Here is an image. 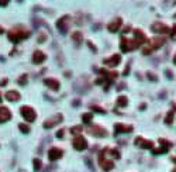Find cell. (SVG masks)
<instances>
[{
    "instance_id": "4",
    "label": "cell",
    "mask_w": 176,
    "mask_h": 172,
    "mask_svg": "<svg viewBox=\"0 0 176 172\" xmlns=\"http://www.w3.org/2000/svg\"><path fill=\"white\" fill-rule=\"evenodd\" d=\"M20 112H21V116L24 117V120H27L28 123H33L35 120V116L37 114H35V112L30 106H23Z\"/></svg>"
},
{
    "instance_id": "37",
    "label": "cell",
    "mask_w": 176,
    "mask_h": 172,
    "mask_svg": "<svg viewBox=\"0 0 176 172\" xmlns=\"http://www.w3.org/2000/svg\"><path fill=\"white\" fill-rule=\"evenodd\" d=\"M2 33H3V28H2V27H0V34H2Z\"/></svg>"
},
{
    "instance_id": "13",
    "label": "cell",
    "mask_w": 176,
    "mask_h": 172,
    "mask_svg": "<svg viewBox=\"0 0 176 172\" xmlns=\"http://www.w3.org/2000/svg\"><path fill=\"white\" fill-rule=\"evenodd\" d=\"M120 61H121V56H120L118 54H114L111 58L104 59V64L107 65V66H117V65L120 64Z\"/></svg>"
},
{
    "instance_id": "22",
    "label": "cell",
    "mask_w": 176,
    "mask_h": 172,
    "mask_svg": "<svg viewBox=\"0 0 176 172\" xmlns=\"http://www.w3.org/2000/svg\"><path fill=\"white\" fill-rule=\"evenodd\" d=\"M72 39H73V41L76 42V45H79L80 42L83 41V37H82V34H80L79 31H76V33L72 34Z\"/></svg>"
},
{
    "instance_id": "17",
    "label": "cell",
    "mask_w": 176,
    "mask_h": 172,
    "mask_svg": "<svg viewBox=\"0 0 176 172\" xmlns=\"http://www.w3.org/2000/svg\"><path fill=\"white\" fill-rule=\"evenodd\" d=\"M4 97L9 102H17V100H20V93L16 92V90H9V92L4 95Z\"/></svg>"
},
{
    "instance_id": "8",
    "label": "cell",
    "mask_w": 176,
    "mask_h": 172,
    "mask_svg": "<svg viewBox=\"0 0 176 172\" xmlns=\"http://www.w3.org/2000/svg\"><path fill=\"white\" fill-rule=\"evenodd\" d=\"M121 23H123L121 18H120V17H117V18H114L113 21L107 25V30L110 31V33H117V31L121 28Z\"/></svg>"
},
{
    "instance_id": "21",
    "label": "cell",
    "mask_w": 176,
    "mask_h": 172,
    "mask_svg": "<svg viewBox=\"0 0 176 172\" xmlns=\"http://www.w3.org/2000/svg\"><path fill=\"white\" fill-rule=\"evenodd\" d=\"M128 104V99L125 96H118L117 97V106L118 107H125Z\"/></svg>"
},
{
    "instance_id": "15",
    "label": "cell",
    "mask_w": 176,
    "mask_h": 172,
    "mask_svg": "<svg viewBox=\"0 0 176 172\" xmlns=\"http://www.w3.org/2000/svg\"><path fill=\"white\" fill-rule=\"evenodd\" d=\"M100 165H102V168L104 169V171H111V169L114 168V162H113V161L104 159L102 154H100Z\"/></svg>"
},
{
    "instance_id": "39",
    "label": "cell",
    "mask_w": 176,
    "mask_h": 172,
    "mask_svg": "<svg viewBox=\"0 0 176 172\" xmlns=\"http://www.w3.org/2000/svg\"><path fill=\"white\" fill-rule=\"evenodd\" d=\"M173 172H176V169H175V171H173Z\"/></svg>"
},
{
    "instance_id": "6",
    "label": "cell",
    "mask_w": 176,
    "mask_h": 172,
    "mask_svg": "<svg viewBox=\"0 0 176 172\" xmlns=\"http://www.w3.org/2000/svg\"><path fill=\"white\" fill-rule=\"evenodd\" d=\"M69 21H71V18H69L68 16H63L62 18L58 20L57 27H58V30H59V33L66 34V31H68V28H69Z\"/></svg>"
},
{
    "instance_id": "16",
    "label": "cell",
    "mask_w": 176,
    "mask_h": 172,
    "mask_svg": "<svg viewBox=\"0 0 176 172\" xmlns=\"http://www.w3.org/2000/svg\"><path fill=\"white\" fill-rule=\"evenodd\" d=\"M133 131V127L131 126H124V124H116L114 127V133L117 134H121V133H131Z\"/></svg>"
},
{
    "instance_id": "19",
    "label": "cell",
    "mask_w": 176,
    "mask_h": 172,
    "mask_svg": "<svg viewBox=\"0 0 176 172\" xmlns=\"http://www.w3.org/2000/svg\"><path fill=\"white\" fill-rule=\"evenodd\" d=\"M44 82H45V85L49 87V89H52V90H58V89H59V82H58L57 79H52L51 78V79H45Z\"/></svg>"
},
{
    "instance_id": "25",
    "label": "cell",
    "mask_w": 176,
    "mask_h": 172,
    "mask_svg": "<svg viewBox=\"0 0 176 172\" xmlns=\"http://www.w3.org/2000/svg\"><path fill=\"white\" fill-rule=\"evenodd\" d=\"M92 117H93V116H92L90 113H86V114H83V116H82L83 123H90V121H92Z\"/></svg>"
},
{
    "instance_id": "27",
    "label": "cell",
    "mask_w": 176,
    "mask_h": 172,
    "mask_svg": "<svg viewBox=\"0 0 176 172\" xmlns=\"http://www.w3.org/2000/svg\"><path fill=\"white\" fill-rule=\"evenodd\" d=\"M80 131H82V127H80V126H75V127H72V128H71L72 134H79Z\"/></svg>"
},
{
    "instance_id": "5",
    "label": "cell",
    "mask_w": 176,
    "mask_h": 172,
    "mask_svg": "<svg viewBox=\"0 0 176 172\" xmlns=\"http://www.w3.org/2000/svg\"><path fill=\"white\" fill-rule=\"evenodd\" d=\"M72 145H73V148L78 149V151H83V149L88 148V141H86L83 137L78 135L76 138H73V141H72Z\"/></svg>"
},
{
    "instance_id": "1",
    "label": "cell",
    "mask_w": 176,
    "mask_h": 172,
    "mask_svg": "<svg viewBox=\"0 0 176 172\" xmlns=\"http://www.w3.org/2000/svg\"><path fill=\"white\" fill-rule=\"evenodd\" d=\"M7 35H9L10 41L18 42V41H21V39L28 38V37H30V31L24 30V28H21V27H17V28H13V30H10Z\"/></svg>"
},
{
    "instance_id": "28",
    "label": "cell",
    "mask_w": 176,
    "mask_h": 172,
    "mask_svg": "<svg viewBox=\"0 0 176 172\" xmlns=\"http://www.w3.org/2000/svg\"><path fill=\"white\" fill-rule=\"evenodd\" d=\"M18 127H20V131H21V133H24V134L30 131V127L27 126V124H20V126H18Z\"/></svg>"
},
{
    "instance_id": "12",
    "label": "cell",
    "mask_w": 176,
    "mask_h": 172,
    "mask_svg": "<svg viewBox=\"0 0 176 172\" xmlns=\"http://www.w3.org/2000/svg\"><path fill=\"white\" fill-rule=\"evenodd\" d=\"M45 59H47V55L43 51H35V52L33 54V62H34V64H43Z\"/></svg>"
},
{
    "instance_id": "30",
    "label": "cell",
    "mask_w": 176,
    "mask_h": 172,
    "mask_svg": "<svg viewBox=\"0 0 176 172\" xmlns=\"http://www.w3.org/2000/svg\"><path fill=\"white\" fill-rule=\"evenodd\" d=\"M170 35H172V39H176V25H173V28L170 30Z\"/></svg>"
},
{
    "instance_id": "14",
    "label": "cell",
    "mask_w": 176,
    "mask_h": 172,
    "mask_svg": "<svg viewBox=\"0 0 176 172\" xmlns=\"http://www.w3.org/2000/svg\"><path fill=\"white\" fill-rule=\"evenodd\" d=\"M61 157H62V151H61L59 148H51L48 151V158L51 161H57V159H59Z\"/></svg>"
},
{
    "instance_id": "35",
    "label": "cell",
    "mask_w": 176,
    "mask_h": 172,
    "mask_svg": "<svg viewBox=\"0 0 176 172\" xmlns=\"http://www.w3.org/2000/svg\"><path fill=\"white\" fill-rule=\"evenodd\" d=\"M6 83H7V79H3V81L0 82V86H4Z\"/></svg>"
},
{
    "instance_id": "26",
    "label": "cell",
    "mask_w": 176,
    "mask_h": 172,
    "mask_svg": "<svg viewBox=\"0 0 176 172\" xmlns=\"http://www.w3.org/2000/svg\"><path fill=\"white\" fill-rule=\"evenodd\" d=\"M41 166H43V164H41V161L35 158V159H34V171H35V172H37V171H40V169H41Z\"/></svg>"
},
{
    "instance_id": "36",
    "label": "cell",
    "mask_w": 176,
    "mask_h": 172,
    "mask_svg": "<svg viewBox=\"0 0 176 172\" xmlns=\"http://www.w3.org/2000/svg\"><path fill=\"white\" fill-rule=\"evenodd\" d=\"M128 72H130V66L127 65V68H125V70H124V75H128Z\"/></svg>"
},
{
    "instance_id": "10",
    "label": "cell",
    "mask_w": 176,
    "mask_h": 172,
    "mask_svg": "<svg viewBox=\"0 0 176 172\" xmlns=\"http://www.w3.org/2000/svg\"><path fill=\"white\" fill-rule=\"evenodd\" d=\"M135 144H137V145H139L141 148H145V149H152L153 148V143H152V141H147V140H144L142 137H137Z\"/></svg>"
},
{
    "instance_id": "29",
    "label": "cell",
    "mask_w": 176,
    "mask_h": 172,
    "mask_svg": "<svg viewBox=\"0 0 176 172\" xmlns=\"http://www.w3.org/2000/svg\"><path fill=\"white\" fill-rule=\"evenodd\" d=\"M26 81H27V75H23L20 79H18V83H20V85H26Z\"/></svg>"
},
{
    "instance_id": "33",
    "label": "cell",
    "mask_w": 176,
    "mask_h": 172,
    "mask_svg": "<svg viewBox=\"0 0 176 172\" xmlns=\"http://www.w3.org/2000/svg\"><path fill=\"white\" fill-rule=\"evenodd\" d=\"M10 0H0V6H7Z\"/></svg>"
},
{
    "instance_id": "9",
    "label": "cell",
    "mask_w": 176,
    "mask_h": 172,
    "mask_svg": "<svg viewBox=\"0 0 176 172\" xmlns=\"http://www.w3.org/2000/svg\"><path fill=\"white\" fill-rule=\"evenodd\" d=\"M62 120H63L62 116L57 114V116H54V117H51L49 120H47L45 123H44V127H45V128H52V126H55L57 123H61Z\"/></svg>"
},
{
    "instance_id": "20",
    "label": "cell",
    "mask_w": 176,
    "mask_h": 172,
    "mask_svg": "<svg viewBox=\"0 0 176 172\" xmlns=\"http://www.w3.org/2000/svg\"><path fill=\"white\" fill-rule=\"evenodd\" d=\"M134 35H135V38H134V39H135V41H138L139 44H144V42L147 41V37H145V34L142 33L141 30H135V31H134Z\"/></svg>"
},
{
    "instance_id": "3",
    "label": "cell",
    "mask_w": 176,
    "mask_h": 172,
    "mask_svg": "<svg viewBox=\"0 0 176 172\" xmlns=\"http://www.w3.org/2000/svg\"><path fill=\"white\" fill-rule=\"evenodd\" d=\"M139 42L135 39H127L125 37L121 38V51L123 52H128V51H134L139 47Z\"/></svg>"
},
{
    "instance_id": "32",
    "label": "cell",
    "mask_w": 176,
    "mask_h": 172,
    "mask_svg": "<svg viewBox=\"0 0 176 172\" xmlns=\"http://www.w3.org/2000/svg\"><path fill=\"white\" fill-rule=\"evenodd\" d=\"M148 78H149V79H152V81H158V78H156V76L155 75H153V73H148Z\"/></svg>"
},
{
    "instance_id": "24",
    "label": "cell",
    "mask_w": 176,
    "mask_h": 172,
    "mask_svg": "<svg viewBox=\"0 0 176 172\" xmlns=\"http://www.w3.org/2000/svg\"><path fill=\"white\" fill-rule=\"evenodd\" d=\"M152 152H153L155 155H158V154H165V152H168V147H159V148L152 149Z\"/></svg>"
},
{
    "instance_id": "40",
    "label": "cell",
    "mask_w": 176,
    "mask_h": 172,
    "mask_svg": "<svg viewBox=\"0 0 176 172\" xmlns=\"http://www.w3.org/2000/svg\"><path fill=\"white\" fill-rule=\"evenodd\" d=\"M175 17H176V16H175Z\"/></svg>"
},
{
    "instance_id": "18",
    "label": "cell",
    "mask_w": 176,
    "mask_h": 172,
    "mask_svg": "<svg viewBox=\"0 0 176 172\" xmlns=\"http://www.w3.org/2000/svg\"><path fill=\"white\" fill-rule=\"evenodd\" d=\"M12 114L6 107H0V123H4V121H9Z\"/></svg>"
},
{
    "instance_id": "11",
    "label": "cell",
    "mask_w": 176,
    "mask_h": 172,
    "mask_svg": "<svg viewBox=\"0 0 176 172\" xmlns=\"http://www.w3.org/2000/svg\"><path fill=\"white\" fill-rule=\"evenodd\" d=\"M89 133H90L92 135H96V137H104V135H107V131L99 126L90 127V128H89Z\"/></svg>"
},
{
    "instance_id": "23",
    "label": "cell",
    "mask_w": 176,
    "mask_h": 172,
    "mask_svg": "<svg viewBox=\"0 0 176 172\" xmlns=\"http://www.w3.org/2000/svg\"><path fill=\"white\" fill-rule=\"evenodd\" d=\"M173 117H175V113H173V110H172V112H169V113H168L166 118H165V124H172Z\"/></svg>"
},
{
    "instance_id": "34",
    "label": "cell",
    "mask_w": 176,
    "mask_h": 172,
    "mask_svg": "<svg viewBox=\"0 0 176 172\" xmlns=\"http://www.w3.org/2000/svg\"><path fill=\"white\" fill-rule=\"evenodd\" d=\"M57 137H59V138H61V137H63V130H59V131L57 133Z\"/></svg>"
},
{
    "instance_id": "2",
    "label": "cell",
    "mask_w": 176,
    "mask_h": 172,
    "mask_svg": "<svg viewBox=\"0 0 176 172\" xmlns=\"http://www.w3.org/2000/svg\"><path fill=\"white\" fill-rule=\"evenodd\" d=\"M163 44H165V38H163V37H155V38L151 39L149 44H148V47L145 48L142 52H144L145 55H148L149 52H152V51H155V50H158V48H161Z\"/></svg>"
},
{
    "instance_id": "38",
    "label": "cell",
    "mask_w": 176,
    "mask_h": 172,
    "mask_svg": "<svg viewBox=\"0 0 176 172\" xmlns=\"http://www.w3.org/2000/svg\"><path fill=\"white\" fill-rule=\"evenodd\" d=\"M173 62H175V64H176V55H175V58H173Z\"/></svg>"
},
{
    "instance_id": "7",
    "label": "cell",
    "mask_w": 176,
    "mask_h": 172,
    "mask_svg": "<svg viewBox=\"0 0 176 172\" xmlns=\"http://www.w3.org/2000/svg\"><path fill=\"white\" fill-rule=\"evenodd\" d=\"M151 30L153 31V33H158V34H166L169 33V27L165 24H162V23H155V24L151 25Z\"/></svg>"
},
{
    "instance_id": "31",
    "label": "cell",
    "mask_w": 176,
    "mask_h": 172,
    "mask_svg": "<svg viewBox=\"0 0 176 172\" xmlns=\"http://www.w3.org/2000/svg\"><path fill=\"white\" fill-rule=\"evenodd\" d=\"M92 110H93V112H99V113H104L106 112V110L100 109V107H97V106H92Z\"/></svg>"
}]
</instances>
